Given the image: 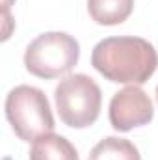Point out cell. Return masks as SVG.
<instances>
[{"mask_svg":"<svg viewBox=\"0 0 158 160\" xmlns=\"http://www.w3.org/2000/svg\"><path fill=\"white\" fill-rule=\"evenodd\" d=\"M91 65L110 82L141 86L155 75L158 54L143 38H106L93 47Z\"/></svg>","mask_w":158,"mask_h":160,"instance_id":"cell-1","label":"cell"},{"mask_svg":"<svg viewBox=\"0 0 158 160\" xmlns=\"http://www.w3.org/2000/svg\"><path fill=\"white\" fill-rule=\"evenodd\" d=\"M6 118L15 136L22 142H36L54 130V118L47 95L34 86H17L6 97Z\"/></svg>","mask_w":158,"mask_h":160,"instance_id":"cell-2","label":"cell"},{"mask_svg":"<svg viewBox=\"0 0 158 160\" xmlns=\"http://www.w3.org/2000/svg\"><path fill=\"white\" fill-rule=\"evenodd\" d=\"M80 58V45L65 32H45L26 47L24 67L37 78H58L67 75Z\"/></svg>","mask_w":158,"mask_h":160,"instance_id":"cell-3","label":"cell"},{"mask_svg":"<svg viewBox=\"0 0 158 160\" xmlns=\"http://www.w3.org/2000/svg\"><path fill=\"white\" fill-rule=\"evenodd\" d=\"M60 119L71 128H86L99 119L102 93L95 80L87 75H67L54 89Z\"/></svg>","mask_w":158,"mask_h":160,"instance_id":"cell-4","label":"cell"},{"mask_svg":"<svg viewBox=\"0 0 158 160\" xmlns=\"http://www.w3.org/2000/svg\"><path fill=\"white\" fill-rule=\"evenodd\" d=\"M110 123L117 132H128L153 121L155 106L140 86H126L110 101Z\"/></svg>","mask_w":158,"mask_h":160,"instance_id":"cell-5","label":"cell"},{"mask_svg":"<svg viewBox=\"0 0 158 160\" xmlns=\"http://www.w3.org/2000/svg\"><path fill=\"white\" fill-rule=\"evenodd\" d=\"M30 160H80L75 145L62 134H45L39 136L32 149H30Z\"/></svg>","mask_w":158,"mask_h":160,"instance_id":"cell-6","label":"cell"},{"mask_svg":"<svg viewBox=\"0 0 158 160\" xmlns=\"http://www.w3.org/2000/svg\"><path fill=\"white\" fill-rule=\"evenodd\" d=\"M134 9V0H87L89 17L101 26L125 22Z\"/></svg>","mask_w":158,"mask_h":160,"instance_id":"cell-7","label":"cell"},{"mask_svg":"<svg viewBox=\"0 0 158 160\" xmlns=\"http://www.w3.org/2000/svg\"><path fill=\"white\" fill-rule=\"evenodd\" d=\"M87 160H141V155L130 140L108 136L91 149Z\"/></svg>","mask_w":158,"mask_h":160,"instance_id":"cell-8","label":"cell"},{"mask_svg":"<svg viewBox=\"0 0 158 160\" xmlns=\"http://www.w3.org/2000/svg\"><path fill=\"white\" fill-rule=\"evenodd\" d=\"M156 101H158V88H156Z\"/></svg>","mask_w":158,"mask_h":160,"instance_id":"cell-9","label":"cell"}]
</instances>
